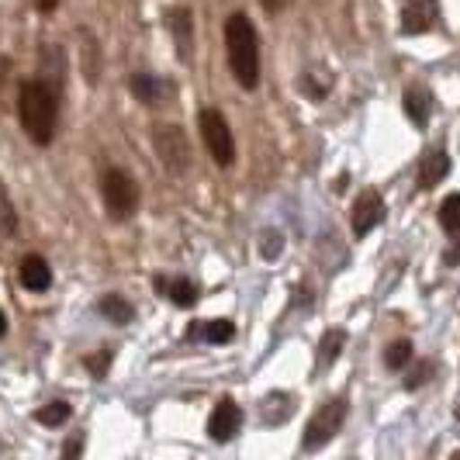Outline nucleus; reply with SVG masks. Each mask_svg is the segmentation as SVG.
I'll use <instances>...</instances> for the list:
<instances>
[{
  "instance_id": "nucleus-13",
  "label": "nucleus",
  "mask_w": 460,
  "mask_h": 460,
  "mask_svg": "<svg viewBox=\"0 0 460 460\" xmlns=\"http://www.w3.org/2000/svg\"><path fill=\"white\" fill-rule=\"evenodd\" d=\"M447 173H450V156L443 149H433V153H426V160L419 163V187L433 190L437 184H443Z\"/></svg>"
},
{
  "instance_id": "nucleus-1",
  "label": "nucleus",
  "mask_w": 460,
  "mask_h": 460,
  "mask_svg": "<svg viewBox=\"0 0 460 460\" xmlns=\"http://www.w3.org/2000/svg\"><path fill=\"white\" fill-rule=\"evenodd\" d=\"M56 93L52 87H46L42 80H24L22 91H18V118H22V128L28 132V138L35 146H49L56 136Z\"/></svg>"
},
{
  "instance_id": "nucleus-7",
  "label": "nucleus",
  "mask_w": 460,
  "mask_h": 460,
  "mask_svg": "<svg viewBox=\"0 0 460 460\" xmlns=\"http://www.w3.org/2000/svg\"><path fill=\"white\" fill-rule=\"evenodd\" d=\"M239 429H243V409L232 398H222L208 415V437L215 443H229L239 437Z\"/></svg>"
},
{
  "instance_id": "nucleus-21",
  "label": "nucleus",
  "mask_w": 460,
  "mask_h": 460,
  "mask_svg": "<svg viewBox=\"0 0 460 460\" xmlns=\"http://www.w3.org/2000/svg\"><path fill=\"white\" fill-rule=\"evenodd\" d=\"M439 226L447 235L460 239V194H450L443 205H439Z\"/></svg>"
},
{
  "instance_id": "nucleus-2",
  "label": "nucleus",
  "mask_w": 460,
  "mask_h": 460,
  "mask_svg": "<svg viewBox=\"0 0 460 460\" xmlns=\"http://www.w3.org/2000/svg\"><path fill=\"white\" fill-rule=\"evenodd\" d=\"M226 49H229V66L239 87L253 91L260 84V39L246 14H232L226 22Z\"/></svg>"
},
{
  "instance_id": "nucleus-15",
  "label": "nucleus",
  "mask_w": 460,
  "mask_h": 460,
  "mask_svg": "<svg viewBox=\"0 0 460 460\" xmlns=\"http://www.w3.org/2000/svg\"><path fill=\"white\" fill-rule=\"evenodd\" d=\"M343 346H346V329H340V325H336V329H329V332H325L323 340H319V353H315L319 360H315V370L323 374V370L332 367V364L340 360Z\"/></svg>"
},
{
  "instance_id": "nucleus-22",
  "label": "nucleus",
  "mask_w": 460,
  "mask_h": 460,
  "mask_svg": "<svg viewBox=\"0 0 460 460\" xmlns=\"http://www.w3.org/2000/svg\"><path fill=\"white\" fill-rule=\"evenodd\" d=\"M412 357H415V349L409 340H394L388 349H385V367L388 370H405L409 364H412Z\"/></svg>"
},
{
  "instance_id": "nucleus-14",
  "label": "nucleus",
  "mask_w": 460,
  "mask_h": 460,
  "mask_svg": "<svg viewBox=\"0 0 460 460\" xmlns=\"http://www.w3.org/2000/svg\"><path fill=\"white\" fill-rule=\"evenodd\" d=\"M260 419H263V426H284L291 412H295V398L288 392H270L263 398V405H260Z\"/></svg>"
},
{
  "instance_id": "nucleus-16",
  "label": "nucleus",
  "mask_w": 460,
  "mask_h": 460,
  "mask_svg": "<svg viewBox=\"0 0 460 460\" xmlns=\"http://www.w3.org/2000/svg\"><path fill=\"white\" fill-rule=\"evenodd\" d=\"M205 340V343H232V336H235V325L229 323V319H211V323L205 325H190V332H187V340Z\"/></svg>"
},
{
  "instance_id": "nucleus-24",
  "label": "nucleus",
  "mask_w": 460,
  "mask_h": 460,
  "mask_svg": "<svg viewBox=\"0 0 460 460\" xmlns=\"http://www.w3.org/2000/svg\"><path fill=\"white\" fill-rule=\"evenodd\" d=\"M84 367L91 370L93 377H104V374H108V367H111V353H108V349H101V353L84 357Z\"/></svg>"
},
{
  "instance_id": "nucleus-3",
  "label": "nucleus",
  "mask_w": 460,
  "mask_h": 460,
  "mask_svg": "<svg viewBox=\"0 0 460 460\" xmlns=\"http://www.w3.org/2000/svg\"><path fill=\"white\" fill-rule=\"evenodd\" d=\"M346 398H329V402H323L315 412H312V419L305 422V437H301V450L305 454H315V450H323L329 439L336 437L340 429H343L346 422Z\"/></svg>"
},
{
  "instance_id": "nucleus-4",
  "label": "nucleus",
  "mask_w": 460,
  "mask_h": 460,
  "mask_svg": "<svg viewBox=\"0 0 460 460\" xmlns=\"http://www.w3.org/2000/svg\"><path fill=\"white\" fill-rule=\"evenodd\" d=\"M101 198H104V208L115 222H128L138 208V184L125 173V170H104L101 177Z\"/></svg>"
},
{
  "instance_id": "nucleus-19",
  "label": "nucleus",
  "mask_w": 460,
  "mask_h": 460,
  "mask_svg": "<svg viewBox=\"0 0 460 460\" xmlns=\"http://www.w3.org/2000/svg\"><path fill=\"white\" fill-rule=\"evenodd\" d=\"M101 315L118 325H128L132 319H136V308H132L125 298H118V295H108V298H101Z\"/></svg>"
},
{
  "instance_id": "nucleus-12",
  "label": "nucleus",
  "mask_w": 460,
  "mask_h": 460,
  "mask_svg": "<svg viewBox=\"0 0 460 460\" xmlns=\"http://www.w3.org/2000/svg\"><path fill=\"white\" fill-rule=\"evenodd\" d=\"M156 291L166 295L177 308L198 305V288H194V280H187V277H156Z\"/></svg>"
},
{
  "instance_id": "nucleus-11",
  "label": "nucleus",
  "mask_w": 460,
  "mask_h": 460,
  "mask_svg": "<svg viewBox=\"0 0 460 460\" xmlns=\"http://www.w3.org/2000/svg\"><path fill=\"white\" fill-rule=\"evenodd\" d=\"M18 280H22L24 291H31V295H42L49 291V284H52V270H49V263L42 256H24L22 267H18Z\"/></svg>"
},
{
  "instance_id": "nucleus-29",
  "label": "nucleus",
  "mask_w": 460,
  "mask_h": 460,
  "mask_svg": "<svg viewBox=\"0 0 460 460\" xmlns=\"http://www.w3.org/2000/svg\"><path fill=\"white\" fill-rule=\"evenodd\" d=\"M35 4H39V11H42V14H52V11L59 7V0H35Z\"/></svg>"
},
{
  "instance_id": "nucleus-25",
  "label": "nucleus",
  "mask_w": 460,
  "mask_h": 460,
  "mask_svg": "<svg viewBox=\"0 0 460 460\" xmlns=\"http://www.w3.org/2000/svg\"><path fill=\"white\" fill-rule=\"evenodd\" d=\"M433 360H422V364H419V367L412 370V374H409V377H405V388H409V392H415V388H422V385H426V381H429V377H433Z\"/></svg>"
},
{
  "instance_id": "nucleus-10",
  "label": "nucleus",
  "mask_w": 460,
  "mask_h": 460,
  "mask_svg": "<svg viewBox=\"0 0 460 460\" xmlns=\"http://www.w3.org/2000/svg\"><path fill=\"white\" fill-rule=\"evenodd\" d=\"M439 22V0H409L402 11V35H426Z\"/></svg>"
},
{
  "instance_id": "nucleus-31",
  "label": "nucleus",
  "mask_w": 460,
  "mask_h": 460,
  "mask_svg": "<svg viewBox=\"0 0 460 460\" xmlns=\"http://www.w3.org/2000/svg\"><path fill=\"white\" fill-rule=\"evenodd\" d=\"M454 415H457V422H460V405H457V412H454Z\"/></svg>"
},
{
  "instance_id": "nucleus-27",
  "label": "nucleus",
  "mask_w": 460,
  "mask_h": 460,
  "mask_svg": "<svg viewBox=\"0 0 460 460\" xmlns=\"http://www.w3.org/2000/svg\"><path fill=\"white\" fill-rule=\"evenodd\" d=\"M14 226H18L14 205H11V198H4V235H14Z\"/></svg>"
},
{
  "instance_id": "nucleus-8",
  "label": "nucleus",
  "mask_w": 460,
  "mask_h": 460,
  "mask_svg": "<svg viewBox=\"0 0 460 460\" xmlns=\"http://www.w3.org/2000/svg\"><path fill=\"white\" fill-rule=\"evenodd\" d=\"M385 218V198L377 190H360V198L353 201V235L364 239L381 226Z\"/></svg>"
},
{
  "instance_id": "nucleus-18",
  "label": "nucleus",
  "mask_w": 460,
  "mask_h": 460,
  "mask_svg": "<svg viewBox=\"0 0 460 460\" xmlns=\"http://www.w3.org/2000/svg\"><path fill=\"white\" fill-rule=\"evenodd\" d=\"M402 104H405V115H409V121H412L415 128H426L429 125V97H426L422 87H409Z\"/></svg>"
},
{
  "instance_id": "nucleus-20",
  "label": "nucleus",
  "mask_w": 460,
  "mask_h": 460,
  "mask_svg": "<svg viewBox=\"0 0 460 460\" xmlns=\"http://www.w3.org/2000/svg\"><path fill=\"white\" fill-rule=\"evenodd\" d=\"M69 415H73L69 402H49V405H42V409L35 412V422L46 426V429H56V426H66Z\"/></svg>"
},
{
  "instance_id": "nucleus-26",
  "label": "nucleus",
  "mask_w": 460,
  "mask_h": 460,
  "mask_svg": "<svg viewBox=\"0 0 460 460\" xmlns=\"http://www.w3.org/2000/svg\"><path fill=\"white\" fill-rule=\"evenodd\" d=\"M84 447H87V437H84V433H73V437L63 443V457L59 460H80L84 457Z\"/></svg>"
},
{
  "instance_id": "nucleus-23",
  "label": "nucleus",
  "mask_w": 460,
  "mask_h": 460,
  "mask_svg": "<svg viewBox=\"0 0 460 460\" xmlns=\"http://www.w3.org/2000/svg\"><path fill=\"white\" fill-rule=\"evenodd\" d=\"M280 253H284V235L277 229H263V235H260V256L263 260H280Z\"/></svg>"
},
{
  "instance_id": "nucleus-28",
  "label": "nucleus",
  "mask_w": 460,
  "mask_h": 460,
  "mask_svg": "<svg viewBox=\"0 0 460 460\" xmlns=\"http://www.w3.org/2000/svg\"><path fill=\"white\" fill-rule=\"evenodd\" d=\"M443 263H447V267H457L460 263V243H454V250H447V253H443Z\"/></svg>"
},
{
  "instance_id": "nucleus-9",
  "label": "nucleus",
  "mask_w": 460,
  "mask_h": 460,
  "mask_svg": "<svg viewBox=\"0 0 460 460\" xmlns=\"http://www.w3.org/2000/svg\"><path fill=\"white\" fill-rule=\"evenodd\" d=\"M163 24L170 28L173 42H177V56L181 63H190V52H194V14L187 7H170L163 14Z\"/></svg>"
},
{
  "instance_id": "nucleus-17",
  "label": "nucleus",
  "mask_w": 460,
  "mask_h": 460,
  "mask_svg": "<svg viewBox=\"0 0 460 460\" xmlns=\"http://www.w3.org/2000/svg\"><path fill=\"white\" fill-rule=\"evenodd\" d=\"M128 91L136 93L142 104H160L163 93H166V84L156 80V76H149V73H136V76L128 80Z\"/></svg>"
},
{
  "instance_id": "nucleus-5",
  "label": "nucleus",
  "mask_w": 460,
  "mask_h": 460,
  "mask_svg": "<svg viewBox=\"0 0 460 460\" xmlns=\"http://www.w3.org/2000/svg\"><path fill=\"white\" fill-rule=\"evenodd\" d=\"M198 128H201V138H205L208 153L218 166H232L235 163V142H232V128L229 121L222 118V111L215 108H205L198 115Z\"/></svg>"
},
{
  "instance_id": "nucleus-6",
  "label": "nucleus",
  "mask_w": 460,
  "mask_h": 460,
  "mask_svg": "<svg viewBox=\"0 0 460 460\" xmlns=\"http://www.w3.org/2000/svg\"><path fill=\"white\" fill-rule=\"evenodd\" d=\"M153 142H156V153L170 173H184L190 166V142L177 125H160L153 132Z\"/></svg>"
},
{
  "instance_id": "nucleus-30",
  "label": "nucleus",
  "mask_w": 460,
  "mask_h": 460,
  "mask_svg": "<svg viewBox=\"0 0 460 460\" xmlns=\"http://www.w3.org/2000/svg\"><path fill=\"white\" fill-rule=\"evenodd\" d=\"M450 460H460V450H454V454H450Z\"/></svg>"
}]
</instances>
